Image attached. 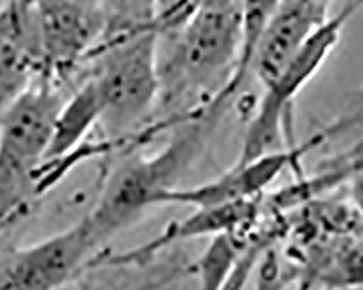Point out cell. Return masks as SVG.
Masks as SVG:
<instances>
[{"mask_svg": "<svg viewBox=\"0 0 363 290\" xmlns=\"http://www.w3.org/2000/svg\"><path fill=\"white\" fill-rule=\"evenodd\" d=\"M327 2H275L259 33L252 73L263 91L274 84L308 40L330 19Z\"/></svg>", "mask_w": 363, "mask_h": 290, "instance_id": "obj_8", "label": "cell"}, {"mask_svg": "<svg viewBox=\"0 0 363 290\" xmlns=\"http://www.w3.org/2000/svg\"><path fill=\"white\" fill-rule=\"evenodd\" d=\"M102 251L83 216L65 231L9 253L0 269V290H63L94 270Z\"/></svg>", "mask_w": 363, "mask_h": 290, "instance_id": "obj_6", "label": "cell"}, {"mask_svg": "<svg viewBox=\"0 0 363 290\" xmlns=\"http://www.w3.org/2000/svg\"><path fill=\"white\" fill-rule=\"evenodd\" d=\"M267 244L264 240H259L250 250L249 253L245 255V258L241 260V263L238 265L235 273L233 274L231 280L228 282V284L225 286L224 290H245L250 276L253 274L255 269L257 267L259 261L262 254L267 250V247L264 245Z\"/></svg>", "mask_w": 363, "mask_h": 290, "instance_id": "obj_14", "label": "cell"}, {"mask_svg": "<svg viewBox=\"0 0 363 290\" xmlns=\"http://www.w3.org/2000/svg\"><path fill=\"white\" fill-rule=\"evenodd\" d=\"M350 180V193L356 205V209L363 218V167L352 174Z\"/></svg>", "mask_w": 363, "mask_h": 290, "instance_id": "obj_15", "label": "cell"}, {"mask_svg": "<svg viewBox=\"0 0 363 290\" xmlns=\"http://www.w3.org/2000/svg\"><path fill=\"white\" fill-rule=\"evenodd\" d=\"M40 74L58 86L70 83L99 47L106 28V4H34Z\"/></svg>", "mask_w": 363, "mask_h": 290, "instance_id": "obj_5", "label": "cell"}, {"mask_svg": "<svg viewBox=\"0 0 363 290\" xmlns=\"http://www.w3.org/2000/svg\"><path fill=\"white\" fill-rule=\"evenodd\" d=\"M257 241L247 232L213 238L205 251L188 263L189 277L198 280V290H224L241 260Z\"/></svg>", "mask_w": 363, "mask_h": 290, "instance_id": "obj_12", "label": "cell"}, {"mask_svg": "<svg viewBox=\"0 0 363 290\" xmlns=\"http://www.w3.org/2000/svg\"><path fill=\"white\" fill-rule=\"evenodd\" d=\"M333 287H363V243L352 247L324 276Z\"/></svg>", "mask_w": 363, "mask_h": 290, "instance_id": "obj_13", "label": "cell"}, {"mask_svg": "<svg viewBox=\"0 0 363 290\" xmlns=\"http://www.w3.org/2000/svg\"><path fill=\"white\" fill-rule=\"evenodd\" d=\"M257 209H260L259 199L214 208L192 209L191 215L170 222L159 236L141 245L115 254L105 250L95 260L94 269L143 267L174 244L203 237L213 240L220 236L249 232L259 214Z\"/></svg>", "mask_w": 363, "mask_h": 290, "instance_id": "obj_9", "label": "cell"}, {"mask_svg": "<svg viewBox=\"0 0 363 290\" xmlns=\"http://www.w3.org/2000/svg\"><path fill=\"white\" fill-rule=\"evenodd\" d=\"M214 125L206 118L180 125L156 154H138L137 150L119 154L118 163L106 170L94 208L84 215L101 247L157 208L163 195L179 187L180 178L202 149L206 129Z\"/></svg>", "mask_w": 363, "mask_h": 290, "instance_id": "obj_1", "label": "cell"}, {"mask_svg": "<svg viewBox=\"0 0 363 290\" xmlns=\"http://www.w3.org/2000/svg\"><path fill=\"white\" fill-rule=\"evenodd\" d=\"M324 141H327V137L321 131L306 142L289 145L285 150L246 163H234V166L213 180L167 192L160 199L159 207L179 205L202 209L259 199L285 170L298 168L302 157L320 147Z\"/></svg>", "mask_w": 363, "mask_h": 290, "instance_id": "obj_7", "label": "cell"}, {"mask_svg": "<svg viewBox=\"0 0 363 290\" xmlns=\"http://www.w3.org/2000/svg\"><path fill=\"white\" fill-rule=\"evenodd\" d=\"M101 103L92 81L80 79L58 112L47 160L65 157L89 141L101 124Z\"/></svg>", "mask_w": 363, "mask_h": 290, "instance_id": "obj_11", "label": "cell"}, {"mask_svg": "<svg viewBox=\"0 0 363 290\" xmlns=\"http://www.w3.org/2000/svg\"><path fill=\"white\" fill-rule=\"evenodd\" d=\"M40 73L34 4L0 8V125L15 100Z\"/></svg>", "mask_w": 363, "mask_h": 290, "instance_id": "obj_10", "label": "cell"}, {"mask_svg": "<svg viewBox=\"0 0 363 290\" xmlns=\"http://www.w3.org/2000/svg\"><path fill=\"white\" fill-rule=\"evenodd\" d=\"M63 87L37 77L0 125V237L51 190L44 171L54 127L67 96Z\"/></svg>", "mask_w": 363, "mask_h": 290, "instance_id": "obj_2", "label": "cell"}, {"mask_svg": "<svg viewBox=\"0 0 363 290\" xmlns=\"http://www.w3.org/2000/svg\"><path fill=\"white\" fill-rule=\"evenodd\" d=\"M162 26L102 44L83 67L99 103L102 138L124 139L156 121L160 100L159 42Z\"/></svg>", "mask_w": 363, "mask_h": 290, "instance_id": "obj_3", "label": "cell"}, {"mask_svg": "<svg viewBox=\"0 0 363 290\" xmlns=\"http://www.w3.org/2000/svg\"><path fill=\"white\" fill-rule=\"evenodd\" d=\"M363 8L362 2L346 4L301 48L281 77L263 91L249 121L237 163L285 150L288 116L302 89L315 77L340 41L346 23Z\"/></svg>", "mask_w": 363, "mask_h": 290, "instance_id": "obj_4", "label": "cell"}, {"mask_svg": "<svg viewBox=\"0 0 363 290\" xmlns=\"http://www.w3.org/2000/svg\"><path fill=\"white\" fill-rule=\"evenodd\" d=\"M166 287H169V280H167L166 277L160 276V277H157V279L148 280V282H145L144 284L137 286V287L133 289V290H163V289H166Z\"/></svg>", "mask_w": 363, "mask_h": 290, "instance_id": "obj_16", "label": "cell"}]
</instances>
